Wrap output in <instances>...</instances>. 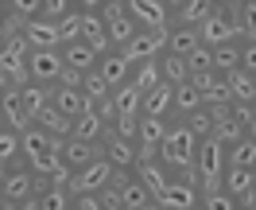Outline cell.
Instances as JSON below:
<instances>
[{"label": "cell", "instance_id": "obj_19", "mask_svg": "<svg viewBox=\"0 0 256 210\" xmlns=\"http://www.w3.org/2000/svg\"><path fill=\"white\" fill-rule=\"evenodd\" d=\"M58 152H62V163L70 167V171H78V167H86V163H94L97 156H101L97 144H86V140H78V136H66Z\"/></svg>", "mask_w": 256, "mask_h": 210}, {"label": "cell", "instance_id": "obj_9", "mask_svg": "<svg viewBox=\"0 0 256 210\" xmlns=\"http://www.w3.org/2000/svg\"><path fill=\"white\" fill-rule=\"evenodd\" d=\"M0 121H4V129H16V132L32 129V113L24 105V90L20 86H12L8 94H0Z\"/></svg>", "mask_w": 256, "mask_h": 210}, {"label": "cell", "instance_id": "obj_17", "mask_svg": "<svg viewBox=\"0 0 256 210\" xmlns=\"http://www.w3.org/2000/svg\"><path fill=\"white\" fill-rule=\"evenodd\" d=\"M24 35H28V43L32 51H47V47H62V39H58V24L54 20H24Z\"/></svg>", "mask_w": 256, "mask_h": 210}, {"label": "cell", "instance_id": "obj_35", "mask_svg": "<svg viewBox=\"0 0 256 210\" xmlns=\"http://www.w3.org/2000/svg\"><path fill=\"white\" fill-rule=\"evenodd\" d=\"M240 51H244V43H222V47H214V66L222 74L240 70Z\"/></svg>", "mask_w": 256, "mask_h": 210}, {"label": "cell", "instance_id": "obj_51", "mask_svg": "<svg viewBox=\"0 0 256 210\" xmlns=\"http://www.w3.org/2000/svg\"><path fill=\"white\" fill-rule=\"evenodd\" d=\"M194 210H206V202H198V206H194Z\"/></svg>", "mask_w": 256, "mask_h": 210}, {"label": "cell", "instance_id": "obj_13", "mask_svg": "<svg viewBox=\"0 0 256 210\" xmlns=\"http://www.w3.org/2000/svg\"><path fill=\"white\" fill-rule=\"evenodd\" d=\"M94 70H97L105 82H109L112 90H120V86L132 78V59H128L124 51H109V55H101V59H97Z\"/></svg>", "mask_w": 256, "mask_h": 210}, {"label": "cell", "instance_id": "obj_15", "mask_svg": "<svg viewBox=\"0 0 256 210\" xmlns=\"http://www.w3.org/2000/svg\"><path fill=\"white\" fill-rule=\"evenodd\" d=\"M167 129H171V121H163V117H140V132H136L140 156H160Z\"/></svg>", "mask_w": 256, "mask_h": 210}, {"label": "cell", "instance_id": "obj_11", "mask_svg": "<svg viewBox=\"0 0 256 210\" xmlns=\"http://www.w3.org/2000/svg\"><path fill=\"white\" fill-rule=\"evenodd\" d=\"M163 51H167V32H140L132 35V43L124 47V55L132 59V66L136 63H148V59H160Z\"/></svg>", "mask_w": 256, "mask_h": 210}, {"label": "cell", "instance_id": "obj_23", "mask_svg": "<svg viewBox=\"0 0 256 210\" xmlns=\"http://www.w3.org/2000/svg\"><path fill=\"white\" fill-rule=\"evenodd\" d=\"M233 20H237L240 43H256V0H229Z\"/></svg>", "mask_w": 256, "mask_h": 210}, {"label": "cell", "instance_id": "obj_38", "mask_svg": "<svg viewBox=\"0 0 256 210\" xmlns=\"http://www.w3.org/2000/svg\"><path fill=\"white\" fill-rule=\"evenodd\" d=\"M82 24H86V12H78V8L66 12V16L58 20V39H62V43H78L82 39Z\"/></svg>", "mask_w": 256, "mask_h": 210}, {"label": "cell", "instance_id": "obj_5", "mask_svg": "<svg viewBox=\"0 0 256 210\" xmlns=\"http://www.w3.org/2000/svg\"><path fill=\"white\" fill-rule=\"evenodd\" d=\"M128 12L144 32H171V24H175V12L163 0H128Z\"/></svg>", "mask_w": 256, "mask_h": 210}, {"label": "cell", "instance_id": "obj_32", "mask_svg": "<svg viewBox=\"0 0 256 210\" xmlns=\"http://www.w3.org/2000/svg\"><path fill=\"white\" fill-rule=\"evenodd\" d=\"M82 94H86V101H90V109H97V105H105V101L112 97V86L101 78L97 70H90V74L82 78Z\"/></svg>", "mask_w": 256, "mask_h": 210}, {"label": "cell", "instance_id": "obj_43", "mask_svg": "<svg viewBox=\"0 0 256 210\" xmlns=\"http://www.w3.org/2000/svg\"><path fill=\"white\" fill-rule=\"evenodd\" d=\"M240 70L256 74V43H244V51H240Z\"/></svg>", "mask_w": 256, "mask_h": 210}, {"label": "cell", "instance_id": "obj_50", "mask_svg": "<svg viewBox=\"0 0 256 210\" xmlns=\"http://www.w3.org/2000/svg\"><path fill=\"white\" fill-rule=\"evenodd\" d=\"M248 136H252V140H256V121H252V129H248Z\"/></svg>", "mask_w": 256, "mask_h": 210}, {"label": "cell", "instance_id": "obj_1", "mask_svg": "<svg viewBox=\"0 0 256 210\" xmlns=\"http://www.w3.org/2000/svg\"><path fill=\"white\" fill-rule=\"evenodd\" d=\"M198 148H202V136H194L186 129V121H171V129L163 136V148H160V160L175 171V179H194L198 183Z\"/></svg>", "mask_w": 256, "mask_h": 210}, {"label": "cell", "instance_id": "obj_40", "mask_svg": "<svg viewBox=\"0 0 256 210\" xmlns=\"http://www.w3.org/2000/svg\"><path fill=\"white\" fill-rule=\"evenodd\" d=\"M8 16H16V20H39V16H43V0H8Z\"/></svg>", "mask_w": 256, "mask_h": 210}, {"label": "cell", "instance_id": "obj_10", "mask_svg": "<svg viewBox=\"0 0 256 210\" xmlns=\"http://www.w3.org/2000/svg\"><path fill=\"white\" fill-rule=\"evenodd\" d=\"M160 202L167 210H194L198 202H202V187H198L194 179H171L167 191L160 194Z\"/></svg>", "mask_w": 256, "mask_h": 210}, {"label": "cell", "instance_id": "obj_33", "mask_svg": "<svg viewBox=\"0 0 256 210\" xmlns=\"http://www.w3.org/2000/svg\"><path fill=\"white\" fill-rule=\"evenodd\" d=\"M178 121H186V129L194 132V136H214V129H218V113H214V105H202V109H194V113L178 117Z\"/></svg>", "mask_w": 256, "mask_h": 210}, {"label": "cell", "instance_id": "obj_25", "mask_svg": "<svg viewBox=\"0 0 256 210\" xmlns=\"http://www.w3.org/2000/svg\"><path fill=\"white\" fill-rule=\"evenodd\" d=\"M214 0H186L182 8L175 12V24H182V28H202L210 16H214Z\"/></svg>", "mask_w": 256, "mask_h": 210}, {"label": "cell", "instance_id": "obj_41", "mask_svg": "<svg viewBox=\"0 0 256 210\" xmlns=\"http://www.w3.org/2000/svg\"><path fill=\"white\" fill-rule=\"evenodd\" d=\"M202 202H206V210H240L229 191H210V194H202Z\"/></svg>", "mask_w": 256, "mask_h": 210}, {"label": "cell", "instance_id": "obj_26", "mask_svg": "<svg viewBox=\"0 0 256 210\" xmlns=\"http://www.w3.org/2000/svg\"><path fill=\"white\" fill-rule=\"evenodd\" d=\"M32 125H39V129H43V132H50V136H58V140H66V136L74 132V121H70V117H66V113H58L54 105H47V109H43V113L35 117Z\"/></svg>", "mask_w": 256, "mask_h": 210}, {"label": "cell", "instance_id": "obj_54", "mask_svg": "<svg viewBox=\"0 0 256 210\" xmlns=\"http://www.w3.org/2000/svg\"><path fill=\"white\" fill-rule=\"evenodd\" d=\"M252 210H256V206H252Z\"/></svg>", "mask_w": 256, "mask_h": 210}, {"label": "cell", "instance_id": "obj_53", "mask_svg": "<svg viewBox=\"0 0 256 210\" xmlns=\"http://www.w3.org/2000/svg\"><path fill=\"white\" fill-rule=\"evenodd\" d=\"M74 210H78V206H74Z\"/></svg>", "mask_w": 256, "mask_h": 210}, {"label": "cell", "instance_id": "obj_4", "mask_svg": "<svg viewBox=\"0 0 256 210\" xmlns=\"http://www.w3.org/2000/svg\"><path fill=\"white\" fill-rule=\"evenodd\" d=\"M112 175H116V167H112L105 156H97L94 163L70 171V191H74V194H94V191H101V187H109Z\"/></svg>", "mask_w": 256, "mask_h": 210}, {"label": "cell", "instance_id": "obj_18", "mask_svg": "<svg viewBox=\"0 0 256 210\" xmlns=\"http://www.w3.org/2000/svg\"><path fill=\"white\" fill-rule=\"evenodd\" d=\"M50 105H54L58 113H66L70 121H78L82 113H90V101H86V94H82L78 86H54Z\"/></svg>", "mask_w": 256, "mask_h": 210}, {"label": "cell", "instance_id": "obj_28", "mask_svg": "<svg viewBox=\"0 0 256 210\" xmlns=\"http://www.w3.org/2000/svg\"><path fill=\"white\" fill-rule=\"evenodd\" d=\"M160 74L163 82H171V86H182V82H190V66H186V59L182 55H171V51H163L160 55Z\"/></svg>", "mask_w": 256, "mask_h": 210}, {"label": "cell", "instance_id": "obj_12", "mask_svg": "<svg viewBox=\"0 0 256 210\" xmlns=\"http://www.w3.org/2000/svg\"><path fill=\"white\" fill-rule=\"evenodd\" d=\"M35 191H39V175L32 171V163H28V167H16V163H12V171L4 179L0 194H4L8 202H24V198H32Z\"/></svg>", "mask_w": 256, "mask_h": 210}, {"label": "cell", "instance_id": "obj_20", "mask_svg": "<svg viewBox=\"0 0 256 210\" xmlns=\"http://www.w3.org/2000/svg\"><path fill=\"white\" fill-rule=\"evenodd\" d=\"M109 129H112L109 121L97 113V109H90V113H82L78 121H74V132H70V136H78V140H86V144H101Z\"/></svg>", "mask_w": 256, "mask_h": 210}, {"label": "cell", "instance_id": "obj_46", "mask_svg": "<svg viewBox=\"0 0 256 210\" xmlns=\"http://www.w3.org/2000/svg\"><path fill=\"white\" fill-rule=\"evenodd\" d=\"M12 86H16V82H12V74H8V70H4V66H0V94H8V90H12Z\"/></svg>", "mask_w": 256, "mask_h": 210}, {"label": "cell", "instance_id": "obj_36", "mask_svg": "<svg viewBox=\"0 0 256 210\" xmlns=\"http://www.w3.org/2000/svg\"><path fill=\"white\" fill-rule=\"evenodd\" d=\"M229 148V163L233 167H256V140L252 136H240L237 144H225Z\"/></svg>", "mask_w": 256, "mask_h": 210}, {"label": "cell", "instance_id": "obj_24", "mask_svg": "<svg viewBox=\"0 0 256 210\" xmlns=\"http://www.w3.org/2000/svg\"><path fill=\"white\" fill-rule=\"evenodd\" d=\"M194 47H202V35H198V28H182V24H171V32H167V51L186 59Z\"/></svg>", "mask_w": 256, "mask_h": 210}, {"label": "cell", "instance_id": "obj_48", "mask_svg": "<svg viewBox=\"0 0 256 210\" xmlns=\"http://www.w3.org/2000/svg\"><path fill=\"white\" fill-rule=\"evenodd\" d=\"M163 4H167V8H171V12H178V8H182V4H186V0H163Z\"/></svg>", "mask_w": 256, "mask_h": 210}, {"label": "cell", "instance_id": "obj_2", "mask_svg": "<svg viewBox=\"0 0 256 210\" xmlns=\"http://www.w3.org/2000/svg\"><path fill=\"white\" fill-rule=\"evenodd\" d=\"M225 167H229V148H225L218 136H206V140H202V148H198V163H194L202 194L222 191V175H225Z\"/></svg>", "mask_w": 256, "mask_h": 210}, {"label": "cell", "instance_id": "obj_45", "mask_svg": "<svg viewBox=\"0 0 256 210\" xmlns=\"http://www.w3.org/2000/svg\"><path fill=\"white\" fill-rule=\"evenodd\" d=\"M20 210H43V202H39V194H32V198H24V202H16Z\"/></svg>", "mask_w": 256, "mask_h": 210}, {"label": "cell", "instance_id": "obj_39", "mask_svg": "<svg viewBox=\"0 0 256 210\" xmlns=\"http://www.w3.org/2000/svg\"><path fill=\"white\" fill-rule=\"evenodd\" d=\"M186 66H190V74H210V70H218L214 66V47H194L190 55H186Z\"/></svg>", "mask_w": 256, "mask_h": 210}, {"label": "cell", "instance_id": "obj_14", "mask_svg": "<svg viewBox=\"0 0 256 210\" xmlns=\"http://www.w3.org/2000/svg\"><path fill=\"white\" fill-rule=\"evenodd\" d=\"M194 86L202 90L206 105H229V101H233V86H229V74H222V70L194 74Z\"/></svg>", "mask_w": 256, "mask_h": 210}, {"label": "cell", "instance_id": "obj_29", "mask_svg": "<svg viewBox=\"0 0 256 210\" xmlns=\"http://www.w3.org/2000/svg\"><path fill=\"white\" fill-rule=\"evenodd\" d=\"M24 90V105H28V113H32V121L43 109L50 105V97H54V86H43V82H28V86H20Z\"/></svg>", "mask_w": 256, "mask_h": 210}, {"label": "cell", "instance_id": "obj_21", "mask_svg": "<svg viewBox=\"0 0 256 210\" xmlns=\"http://www.w3.org/2000/svg\"><path fill=\"white\" fill-rule=\"evenodd\" d=\"M222 191H229L233 198H244V194H252L256 191V167H225V175H222Z\"/></svg>", "mask_w": 256, "mask_h": 210}, {"label": "cell", "instance_id": "obj_52", "mask_svg": "<svg viewBox=\"0 0 256 210\" xmlns=\"http://www.w3.org/2000/svg\"><path fill=\"white\" fill-rule=\"evenodd\" d=\"M214 4H229V0H214Z\"/></svg>", "mask_w": 256, "mask_h": 210}, {"label": "cell", "instance_id": "obj_31", "mask_svg": "<svg viewBox=\"0 0 256 210\" xmlns=\"http://www.w3.org/2000/svg\"><path fill=\"white\" fill-rule=\"evenodd\" d=\"M132 86H136V90H140V94H148V90H156V86H160L163 82V74H160V59H148V63H136L132 66Z\"/></svg>", "mask_w": 256, "mask_h": 210}, {"label": "cell", "instance_id": "obj_7", "mask_svg": "<svg viewBox=\"0 0 256 210\" xmlns=\"http://www.w3.org/2000/svg\"><path fill=\"white\" fill-rule=\"evenodd\" d=\"M62 47H47V51H32V59H28V74L32 82H43V86H54V82L62 78Z\"/></svg>", "mask_w": 256, "mask_h": 210}, {"label": "cell", "instance_id": "obj_27", "mask_svg": "<svg viewBox=\"0 0 256 210\" xmlns=\"http://www.w3.org/2000/svg\"><path fill=\"white\" fill-rule=\"evenodd\" d=\"M140 105H144V94H140L132 82H124L120 90H112V109H116V117H140Z\"/></svg>", "mask_w": 256, "mask_h": 210}, {"label": "cell", "instance_id": "obj_42", "mask_svg": "<svg viewBox=\"0 0 256 210\" xmlns=\"http://www.w3.org/2000/svg\"><path fill=\"white\" fill-rule=\"evenodd\" d=\"M66 12H74V0H43V20H54V24H58Z\"/></svg>", "mask_w": 256, "mask_h": 210}, {"label": "cell", "instance_id": "obj_8", "mask_svg": "<svg viewBox=\"0 0 256 210\" xmlns=\"http://www.w3.org/2000/svg\"><path fill=\"white\" fill-rule=\"evenodd\" d=\"M112 183H116V191H120V210H144L148 202L156 198V194H152V187H148L136 171H116V175H112Z\"/></svg>", "mask_w": 256, "mask_h": 210}, {"label": "cell", "instance_id": "obj_16", "mask_svg": "<svg viewBox=\"0 0 256 210\" xmlns=\"http://www.w3.org/2000/svg\"><path fill=\"white\" fill-rule=\"evenodd\" d=\"M175 113V86L171 82H160L156 90H148L144 94V105H140V117H167Z\"/></svg>", "mask_w": 256, "mask_h": 210}, {"label": "cell", "instance_id": "obj_37", "mask_svg": "<svg viewBox=\"0 0 256 210\" xmlns=\"http://www.w3.org/2000/svg\"><path fill=\"white\" fill-rule=\"evenodd\" d=\"M16 156H24V132L0 129V160H4V163H16Z\"/></svg>", "mask_w": 256, "mask_h": 210}, {"label": "cell", "instance_id": "obj_49", "mask_svg": "<svg viewBox=\"0 0 256 210\" xmlns=\"http://www.w3.org/2000/svg\"><path fill=\"white\" fill-rule=\"evenodd\" d=\"M144 210H167V206H163L160 198H152V202H148V206H144Z\"/></svg>", "mask_w": 256, "mask_h": 210}, {"label": "cell", "instance_id": "obj_44", "mask_svg": "<svg viewBox=\"0 0 256 210\" xmlns=\"http://www.w3.org/2000/svg\"><path fill=\"white\" fill-rule=\"evenodd\" d=\"M74 8H78V12H101L105 0H74Z\"/></svg>", "mask_w": 256, "mask_h": 210}, {"label": "cell", "instance_id": "obj_47", "mask_svg": "<svg viewBox=\"0 0 256 210\" xmlns=\"http://www.w3.org/2000/svg\"><path fill=\"white\" fill-rule=\"evenodd\" d=\"M8 171H12V163H4V160H0V187H4V179H8Z\"/></svg>", "mask_w": 256, "mask_h": 210}, {"label": "cell", "instance_id": "obj_34", "mask_svg": "<svg viewBox=\"0 0 256 210\" xmlns=\"http://www.w3.org/2000/svg\"><path fill=\"white\" fill-rule=\"evenodd\" d=\"M229 86H233V101L256 105V74H248V70H233V74H229Z\"/></svg>", "mask_w": 256, "mask_h": 210}, {"label": "cell", "instance_id": "obj_22", "mask_svg": "<svg viewBox=\"0 0 256 210\" xmlns=\"http://www.w3.org/2000/svg\"><path fill=\"white\" fill-rule=\"evenodd\" d=\"M97 59H101V55H97L86 39H78V43H62V63L70 66V70H78V74H90V70L97 66Z\"/></svg>", "mask_w": 256, "mask_h": 210}, {"label": "cell", "instance_id": "obj_30", "mask_svg": "<svg viewBox=\"0 0 256 210\" xmlns=\"http://www.w3.org/2000/svg\"><path fill=\"white\" fill-rule=\"evenodd\" d=\"M202 105H206V97L194 86V78L175 86V117H186V113H194V109H202Z\"/></svg>", "mask_w": 256, "mask_h": 210}, {"label": "cell", "instance_id": "obj_6", "mask_svg": "<svg viewBox=\"0 0 256 210\" xmlns=\"http://www.w3.org/2000/svg\"><path fill=\"white\" fill-rule=\"evenodd\" d=\"M101 156L116 167V171H136V163H140V144L136 140H128V136H116V132H105V140H101Z\"/></svg>", "mask_w": 256, "mask_h": 210}, {"label": "cell", "instance_id": "obj_3", "mask_svg": "<svg viewBox=\"0 0 256 210\" xmlns=\"http://www.w3.org/2000/svg\"><path fill=\"white\" fill-rule=\"evenodd\" d=\"M202 43L206 47H222V43H240V32H237V20H233V8L229 4H218L214 16L198 28Z\"/></svg>", "mask_w": 256, "mask_h": 210}]
</instances>
